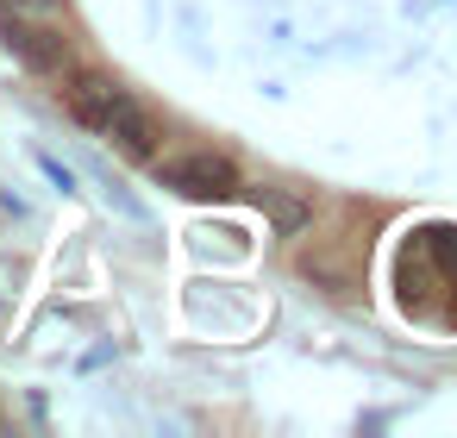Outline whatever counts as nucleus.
I'll return each instance as SVG.
<instances>
[{"label": "nucleus", "mask_w": 457, "mask_h": 438, "mask_svg": "<svg viewBox=\"0 0 457 438\" xmlns=\"http://www.w3.org/2000/svg\"><path fill=\"white\" fill-rule=\"evenodd\" d=\"M70 113H76L88 132H101L107 145H120L126 157H138V163L157 157V120H151L145 101H138L132 88H120V82H107V76H95V70H76V76H70Z\"/></svg>", "instance_id": "obj_1"}, {"label": "nucleus", "mask_w": 457, "mask_h": 438, "mask_svg": "<svg viewBox=\"0 0 457 438\" xmlns=\"http://www.w3.org/2000/svg\"><path fill=\"white\" fill-rule=\"evenodd\" d=\"M157 182L188 194V201H232L245 182H238V163L220 157V151H182V157H151Z\"/></svg>", "instance_id": "obj_2"}, {"label": "nucleus", "mask_w": 457, "mask_h": 438, "mask_svg": "<svg viewBox=\"0 0 457 438\" xmlns=\"http://www.w3.org/2000/svg\"><path fill=\"white\" fill-rule=\"evenodd\" d=\"M0 32H7V51H13L26 70H38V76H63V70H70V51H63V38H51V32L26 26L20 13H0Z\"/></svg>", "instance_id": "obj_3"}, {"label": "nucleus", "mask_w": 457, "mask_h": 438, "mask_svg": "<svg viewBox=\"0 0 457 438\" xmlns=\"http://www.w3.org/2000/svg\"><path fill=\"white\" fill-rule=\"evenodd\" d=\"M257 207L276 219V232H301V226H307V207H301L295 194H282V188H257Z\"/></svg>", "instance_id": "obj_4"}, {"label": "nucleus", "mask_w": 457, "mask_h": 438, "mask_svg": "<svg viewBox=\"0 0 457 438\" xmlns=\"http://www.w3.org/2000/svg\"><path fill=\"white\" fill-rule=\"evenodd\" d=\"M20 13H38V20H57L63 13V0H13Z\"/></svg>", "instance_id": "obj_5"}]
</instances>
